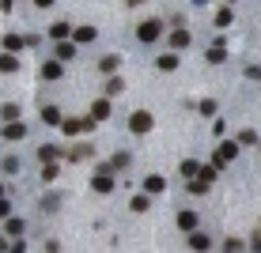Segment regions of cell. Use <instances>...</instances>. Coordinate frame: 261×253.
I'll return each mask as SVG.
<instances>
[{
    "label": "cell",
    "instance_id": "6da1fadb",
    "mask_svg": "<svg viewBox=\"0 0 261 253\" xmlns=\"http://www.w3.org/2000/svg\"><path fill=\"white\" fill-rule=\"evenodd\" d=\"M129 128H132V132H148V128H152V113L136 110V113L129 117Z\"/></svg>",
    "mask_w": 261,
    "mask_h": 253
},
{
    "label": "cell",
    "instance_id": "7a4b0ae2",
    "mask_svg": "<svg viewBox=\"0 0 261 253\" xmlns=\"http://www.w3.org/2000/svg\"><path fill=\"white\" fill-rule=\"evenodd\" d=\"M136 34H140L144 42H155V38H159V23H155V19H148V23H140V30H136Z\"/></svg>",
    "mask_w": 261,
    "mask_h": 253
},
{
    "label": "cell",
    "instance_id": "3957f363",
    "mask_svg": "<svg viewBox=\"0 0 261 253\" xmlns=\"http://www.w3.org/2000/svg\"><path fill=\"white\" fill-rule=\"evenodd\" d=\"M178 227H182V231H193V227H197V215H193V211H178Z\"/></svg>",
    "mask_w": 261,
    "mask_h": 253
},
{
    "label": "cell",
    "instance_id": "277c9868",
    "mask_svg": "<svg viewBox=\"0 0 261 253\" xmlns=\"http://www.w3.org/2000/svg\"><path fill=\"white\" fill-rule=\"evenodd\" d=\"M186 45H189V34L186 30H174L171 34V49H186Z\"/></svg>",
    "mask_w": 261,
    "mask_h": 253
},
{
    "label": "cell",
    "instance_id": "5b68a950",
    "mask_svg": "<svg viewBox=\"0 0 261 253\" xmlns=\"http://www.w3.org/2000/svg\"><path fill=\"white\" fill-rule=\"evenodd\" d=\"M95 189H99V193H110V189H114V178H110V174H99V178H95Z\"/></svg>",
    "mask_w": 261,
    "mask_h": 253
},
{
    "label": "cell",
    "instance_id": "8992f818",
    "mask_svg": "<svg viewBox=\"0 0 261 253\" xmlns=\"http://www.w3.org/2000/svg\"><path fill=\"white\" fill-rule=\"evenodd\" d=\"M193 250H208V246H212V238H208V234H201V231H193Z\"/></svg>",
    "mask_w": 261,
    "mask_h": 253
},
{
    "label": "cell",
    "instance_id": "52a82bcc",
    "mask_svg": "<svg viewBox=\"0 0 261 253\" xmlns=\"http://www.w3.org/2000/svg\"><path fill=\"white\" fill-rule=\"evenodd\" d=\"M91 113H95V121L110 117V102H106V99H102V102H95V106H91Z\"/></svg>",
    "mask_w": 261,
    "mask_h": 253
},
{
    "label": "cell",
    "instance_id": "ba28073f",
    "mask_svg": "<svg viewBox=\"0 0 261 253\" xmlns=\"http://www.w3.org/2000/svg\"><path fill=\"white\" fill-rule=\"evenodd\" d=\"M4 136H8V140H19V136H27V125H8Z\"/></svg>",
    "mask_w": 261,
    "mask_h": 253
},
{
    "label": "cell",
    "instance_id": "9c48e42d",
    "mask_svg": "<svg viewBox=\"0 0 261 253\" xmlns=\"http://www.w3.org/2000/svg\"><path fill=\"white\" fill-rule=\"evenodd\" d=\"M159 68H163V72H171V68H178V57H174V53L159 57Z\"/></svg>",
    "mask_w": 261,
    "mask_h": 253
},
{
    "label": "cell",
    "instance_id": "30bf717a",
    "mask_svg": "<svg viewBox=\"0 0 261 253\" xmlns=\"http://www.w3.org/2000/svg\"><path fill=\"white\" fill-rule=\"evenodd\" d=\"M4 45L15 53V49H23V38H19V34H8V38H4Z\"/></svg>",
    "mask_w": 261,
    "mask_h": 253
},
{
    "label": "cell",
    "instance_id": "8fae6325",
    "mask_svg": "<svg viewBox=\"0 0 261 253\" xmlns=\"http://www.w3.org/2000/svg\"><path fill=\"white\" fill-rule=\"evenodd\" d=\"M42 76H45V80H61V64H45Z\"/></svg>",
    "mask_w": 261,
    "mask_h": 253
},
{
    "label": "cell",
    "instance_id": "7c38bea8",
    "mask_svg": "<svg viewBox=\"0 0 261 253\" xmlns=\"http://www.w3.org/2000/svg\"><path fill=\"white\" fill-rule=\"evenodd\" d=\"M144 189H148V193H163V178H148Z\"/></svg>",
    "mask_w": 261,
    "mask_h": 253
},
{
    "label": "cell",
    "instance_id": "4fadbf2b",
    "mask_svg": "<svg viewBox=\"0 0 261 253\" xmlns=\"http://www.w3.org/2000/svg\"><path fill=\"white\" fill-rule=\"evenodd\" d=\"M91 38H95V30H91V27H80V30H76V42H91Z\"/></svg>",
    "mask_w": 261,
    "mask_h": 253
},
{
    "label": "cell",
    "instance_id": "5bb4252c",
    "mask_svg": "<svg viewBox=\"0 0 261 253\" xmlns=\"http://www.w3.org/2000/svg\"><path fill=\"white\" fill-rule=\"evenodd\" d=\"M42 117L49 121V125H57V121H61V110H53V106H45V113H42Z\"/></svg>",
    "mask_w": 261,
    "mask_h": 253
},
{
    "label": "cell",
    "instance_id": "9a60e30c",
    "mask_svg": "<svg viewBox=\"0 0 261 253\" xmlns=\"http://www.w3.org/2000/svg\"><path fill=\"white\" fill-rule=\"evenodd\" d=\"M38 155H42V163H53V155H57V148H53V144H45V148H42Z\"/></svg>",
    "mask_w": 261,
    "mask_h": 253
},
{
    "label": "cell",
    "instance_id": "2e32d148",
    "mask_svg": "<svg viewBox=\"0 0 261 253\" xmlns=\"http://www.w3.org/2000/svg\"><path fill=\"white\" fill-rule=\"evenodd\" d=\"M193 174H201V167L197 163H182V178H193Z\"/></svg>",
    "mask_w": 261,
    "mask_h": 253
},
{
    "label": "cell",
    "instance_id": "e0dca14e",
    "mask_svg": "<svg viewBox=\"0 0 261 253\" xmlns=\"http://www.w3.org/2000/svg\"><path fill=\"white\" fill-rule=\"evenodd\" d=\"M42 178H45V182H53V178H57V167H53V163H45V167H42Z\"/></svg>",
    "mask_w": 261,
    "mask_h": 253
},
{
    "label": "cell",
    "instance_id": "ac0fdd59",
    "mask_svg": "<svg viewBox=\"0 0 261 253\" xmlns=\"http://www.w3.org/2000/svg\"><path fill=\"white\" fill-rule=\"evenodd\" d=\"M4 231H8V234H23V223H19V219H8V227H4Z\"/></svg>",
    "mask_w": 261,
    "mask_h": 253
},
{
    "label": "cell",
    "instance_id": "d6986e66",
    "mask_svg": "<svg viewBox=\"0 0 261 253\" xmlns=\"http://www.w3.org/2000/svg\"><path fill=\"white\" fill-rule=\"evenodd\" d=\"M57 53H61V57H72V53H76V45H72V42H61V45H57Z\"/></svg>",
    "mask_w": 261,
    "mask_h": 253
},
{
    "label": "cell",
    "instance_id": "ffe728a7",
    "mask_svg": "<svg viewBox=\"0 0 261 253\" xmlns=\"http://www.w3.org/2000/svg\"><path fill=\"white\" fill-rule=\"evenodd\" d=\"M223 250H227V253H242V242H239V238H227V246H223Z\"/></svg>",
    "mask_w": 261,
    "mask_h": 253
},
{
    "label": "cell",
    "instance_id": "44dd1931",
    "mask_svg": "<svg viewBox=\"0 0 261 253\" xmlns=\"http://www.w3.org/2000/svg\"><path fill=\"white\" fill-rule=\"evenodd\" d=\"M235 151H239V148H235V144H223V148H219V159H231Z\"/></svg>",
    "mask_w": 261,
    "mask_h": 253
},
{
    "label": "cell",
    "instance_id": "7402d4cb",
    "mask_svg": "<svg viewBox=\"0 0 261 253\" xmlns=\"http://www.w3.org/2000/svg\"><path fill=\"white\" fill-rule=\"evenodd\" d=\"M68 34V23H53V38H65Z\"/></svg>",
    "mask_w": 261,
    "mask_h": 253
},
{
    "label": "cell",
    "instance_id": "603a6c76",
    "mask_svg": "<svg viewBox=\"0 0 261 253\" xmlns=\"http://www.w3.org/2000/svg\"><path fill=\"white\" fill-rule=\"evenodd\" d=\"M80 128H84V121H65V132H68V136H72V132H80Z\"/></svg>",
    "mask_w": 261,
    "mask_h": 253
},
{
    "label": "cell",
    "instance_id": "cb8c5ba5",
    "mask_svg": "<svg viewBox=\"0 0 261 253\" xmlns=\"http://www.w3.org/2000/svg\"><path fill=\"white\" fill-rule=\"evenodd\" d=\"M0 68H4V72H12V68H15V57H0Z\"/></svg>",
    "mask_w": 261,
    "mask_h": 253
},
{
    "label": "cell",
    "instance_id": "d4e9b609",
    "mask_svg": "<svg viewBox=\"0 0 261 253\" xmlns=\"http://www.w3.org/2000/svg\"><path fill=\"white\" fill-rule=\"evenodd\" d=\"M8 211H12V204H8V200L0 197V215H8Z\"/></svg>",
    "mask_w": 261,
    "mask_h": 253
},
{
    "label": "cell",
    "instance_id": "484cf974",
    "mask_svg": "<svg viewBox=\"0 0 261 253\" xmlns=\"http://www.w3.org/2000/svg\"><path fill=\"white\" fill-rule=\"evenodd\" d=\"M34 4H38V8H49V4H53V0H34Z\"/></svg>",
    "mask_w": 261,
    "mask_h": 253
},
{
    "label": "cell",
    "instance_id": "4316f807",
    "mask_svg": "<svg viewBox=\"0 0 261 253\" xmlns=\"http://www.w3.org/2000/svg\"><path fill=\"white\" fill-rule=\"evenodd\" d=\"M129 4H140V0H129Z\"/></svg>",
    "mask_w": 261,
    "mask_h": 253
},
{
    "label": "cell",
    "instance_id": "83f0119b",
    "mask_svg": "<svg viewBox=\"0 0 261 253\" xmlns=\"http://www.w3.org/2000/svg\"><path fill=\"white\" fill-rule=\"evenodd\" d=\"M0 197H4V189H0Z\"/></svg>",
    "mask_w": 261,
    "mask_h": 253
}]
</instances>
